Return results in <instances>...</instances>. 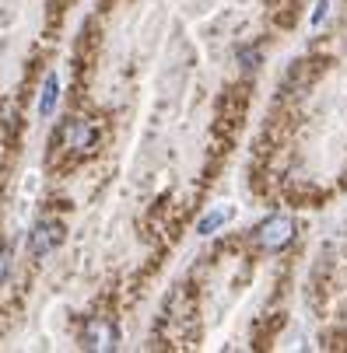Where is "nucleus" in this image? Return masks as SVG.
Segmentation results:
<instances>
[{
	"label": "nucleus",
	"mask_w": 347,
	"mask_h": 353,
	"mask_svg": "<svg viewBox=\"0 0 347 353\" xmlns=\"http://www.w3.org/2000/svg\"><path fill=\"white\" fill-rule=\"evenodd\" d=\"M291 238H294V221H291L288 214H274V217H267V221L256 228V245L267 248V252L288 248Z\"/></svg>",
	"instance_id": "1"
},
{
	"label": "nucleus",
	"mask_w": 347,
	"mask_h": 353,
	"mask_svg": "<svg viewBox=\"0 0 347 353\" xmlns=\"http://www.w3.org/2000/svg\"><path fill=\"white\" fill-rule=\"evenodd\" d=\"M64 241V224L60 221H39L35 224V231L28 234V252H32V256L35 259H46L49 256V252H57V245Z\"/></svg>",
	"instance_id": "2"
},
{
	"label": "nucleus",
	"mask_w": 347,
	"mask_h": 353,
	"mask_svg": "<svg viewBox=\"0 0 347 353\" xmlns=\"http://www.w3.org/2000/svg\"><path fill=\"white\" fill-rule=\"evenodd\" d=\"M60 140H64L67 150H88V147L95 143V123H88V119H71V123L64 126Z\"/></svg>",
	"instance_id": "3"
},
{
	"label": "nucleus",
	"mask_w": 347,
	"mask_h": 353,
	"mask_svg": "<svg viewBox=\"0 0 347 353\" xmlns=\"http://www.w3.org/2000/svg\"><path fill=\"white\" fill-rule=\"evenodd\" d=\"M84 346L88 350H113L116 346V329L109 322H91L84 329Z\"/></svg>",
	"instance_id": "4"
},
{
	"label": "nucleus",
	"mask_w": 347,
	"mask_h": 353,
	"mask_svg": "<svg viewBox=\"0 0 347 353\" xmlns=\"http://www.w3.org/2000/svg\"><path fill=\"white\" fill-rule=\"evenodd\" d=\"M57 102H60V77L57 74H46V84H42V98H39V116L49 119L57 112Z\"/></svg>",
	"instance_id": "5"
},
{
	"label": "nucleus",
	"mask_w": 347,
	"mask_h": 353,
	"mask_svg": "<svg viewBox=\"0 0 347 353\" xmlns=\"http://www.w3.org/2000/svg\"><path fill=\"white\" fill-rule=\"evenodd\" d=\"M228 217H232V210H214V214H207L200 221V228H196V231H200V234H214V228H221Z\"/></svg>",
	"instance_id": "6"
},
{
	"label": "nucleus",
	"mask_w": 347,
	"mask_h": 353,
	"mask_svg": "<svg viewBox=\"0 0 347 353\" xmlns=\"http://www.w3.org/2000/svg\"><path fill=\"white\" fill-rule=\"evenodd\" d=\"M238 60H242V67H256L260 53H256V49H242V53H238Z\"/></svg>",
	"instance_id": "7"
},
{
	"label": "nucleus",
	"mask_w": 347,
	"mask_h": 353,
	"mask_svg": "<svg viewBox=\"0 0 347 353\" xmlns=\"http://www.w3.org/2000/svg\"><path fill=\"white\" fill-rule=\"evenodd\" d=\"M8 270H11V256H8V248H0V280L8 276Z\"/></svg>",
	"instance_id": "8"
},
{
	"label": "nucleus",
	"mask_w": 347,
	"mask_h": 353,
	"mask_svg": "<svg viewBox=\"0 0 347 353\" xmlns=\"http://www.w3.org/2000/svg\"><path fill=\"white\" fill-rule=\"evenodd\" d=\"M326 8H330V4H326V0H323V4H319V11L312 14V25H323V18H326Z\"/></svg>",
	"instance_id": "9"
}]
</instances>
